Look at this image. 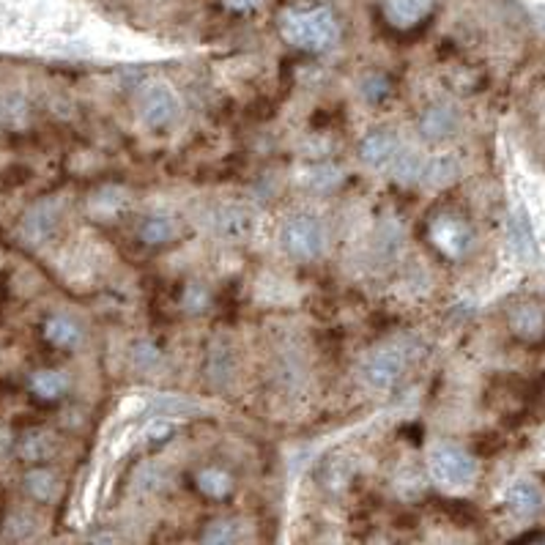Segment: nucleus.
Returning <instances> with one entry per match:
<instances>
[{
	"instance_id": "1",
	"label": "nucleus",
	"mask_w": 545,
	"mask_h": 545,
	"mask_svg": "<svg viewBox=\"0 0 545 545\" xmlns=\"http://www.w3.org/2000/svg\"><path fill=\"white\" fill-rule=\"evenodd\" d=\"M280 33L290 47H299L307 53H323L335 47L340 39V25L332 9H294L280 17Z\"/></svg>"
},
{
	"instance_id": "2",
	"label": "nucleus",
	"mask_w": 545,
	"mask_h": 545,
	"mask_svg": "<svg viewBox=\"0 0 545 545\" xmlns=\"http://www.w3.org/2000/svg\"><path fill=\"white\" fill-rule=\"evenodd\" d=\"M427 471L433 483L450 491H466L477 483L480 477V463L468 450L458 444H439L427 455Z\"/></svg>"
},
{
	"instance_id": "3",
	"label": "nucleus",
	"mask_w": 545,
	"mask_h": 545,
	"mask_svg": "<svg viewBox=\"0 0 545 545\" xmlns=\"http://www.w3.org/2000/svg\"><path fill=\"white\" fill-rule=\"evenodd\" d=\"M280 244L290 258L315 261L326 249V228L315 214L297 211L280 225Z\"/></svg>"
},
{
	"instance_id": "4",
	"label": "nucleus",
	"mask_w": 545,
	"mask_h": 545,
	"mask_svg": "<svg viewBox=\"0 0 545 545\" xmlns=\"http://www.w3.org/2000/svg\"><path fill=\"white\" fill-rule=\"evenodd\" d=\"M178 113H181L178 96L167 83L151 80L137 91V116L149 129L154 132L167 129L170 124H175Z\"/></svg>"
},
{
	"instance_id": "5",
	"label": "nucleus",
	"mask_w": 545,
	"mask_h": 545,
	"mask_svg": "<svg viewBox=\"0 0 545 545\" xmlns=\"http://www.w3.org/2000/svg\"><path fill=\"white\" fill-rule=\"evenodd\" d=\"M504 507L518 521H534L545 516V477L540 475H521L501 493Z\"/></svg>"
},
{
	"instance_id": "6",
	"label": "nucleus",
	"mask_w": 545,
	"mask_h": 545,
	"mask_svg": "<svg viewBox=\"0 0 545 545\" xmlns=\"http://www.w3.org/2000/svg\"><path fill=\"white\" fill-rule=\"evenodd\" d=\"M406 370V356L403 351H397L392 346H384V348H376L365 356V362H362V378H365L368 386L373 389H392L397 381H401Z\"/></svg>"
},
{
	"instance_id": "7",
	"label": "nucleus",
	"mask_w": 545,
	"mask_h": 545,
	"mask_svg": "<svg viewBox=\"0 0 545 545\" xmlns=\"http://www.w3.org/2000/svg\"><path fill=\"white\" fill-rule=\"evenodd\" d=\"M430 239L433 244L439 247L444 256L450 258H463L471 241H475V233L466 225V220L455 214H444V216H435L433 225H430Z\"/></svg>"
},
{
	"instance_id": "8",
	"label": "nucleus",
	"mask_w": 545,
	"mask_h": 545,
	"mask_svg": "<svg viewBox=\"0 0 545 545\" xmlns=\"http://www.w3.org/2000/svg\"><path fill=\"white\" fill-rule=\"evenodd\" d=\"M401 149H403V142L392 129H373L359 142L362 162L370 165L373 170H389V165L395 162L397 154H401Z\"/></svg>"
},
{
	"instance_id": "9",
	"label": "nucleus",
	"mask_w": 545,
	"mask_h": 545,
	"mask_svg": "<svg viewBox=\"0 0 545 545\" xmlns=\"http://www.w3.org/2000/svg\"><path fill=\"white\" fill-rule=\"evenodd\" d=\"M460 126V116L452 104L447 102H435L430 107H425V113L419 116V134L430 142L452 137Z\"/></svg>"
},
{
	"instance_id": "10",
	"label": "nucleus",
	"mask_w": 545,
	"mask_h": 545,
	"mask_svg": "<svg viewBox=\"0 0 545 545\" xmlns=\"http://www.w3.org/2000/svg\"><path fill=\"white\" fill-rule=\"evenodd\" d=\"M433 12V0H384V17L392 28L409 30L425 22Z\"/></svg>"
},
{
	"instance_id": "11",
	"label": "nucleus",
	"mask_w": 545,
	"mask_h": 545,
	"mask_svg": "<svg viewBox=\"0 0 545 545\" xmlns=\"http://www.w3.org/2000/svg\"><path fill=\"white\" fill-rule=\"evenodd\" d=\"M58 214H61V208H58V203H53V200H45V203H39V206H33V208L25 214L22 233H25L33 244L47 241V239L55 233V228H58Z\"/></svg>"
},
{
	"instance_id": "12",
	"label": "nucleus",
	"mask_w": 545,
	"mask_h": 545,
	"mask_svg": "<svg viewBox=\"0 0 545 545\" xmlns=\"http://www.w3.org/2000/svg\"><path fill=\"white\" fill-rule=\"evenodd\" d=\"M460 178V162L458 157L452 154H439V157H430L425 159V167H422V184L430 187V190H444L450 184Z\"/></svg>"
},
{
	"instance_id": "13",
	"label": "nucleus",
	"mask_w": 545,
	"mask_h": 545,
	"mask_svg": "<svg viewBox=\"0 0 545 545\" xmlns=\"http://www.w3.org/2000/svg\"><path fill=\"white\" fill-rule=\"evenodd\" d=\"M211 228L214 233H220L225 239H236L252 228V216L241 206H220L211 214Z\"/></svg>"
},
{
	"instance_id": "14",
	"label": "nucleus",
	"mask_w": 545,
	"mask_h": 545,
	"mask_svg": "<svg viewBox=\"0 0 545 545\" xmlns=\"http://www.w3.org/2000/svg\"><path fill=\"white\" fill-rule=\"evenodd\" d=\"M178 233L175 228V220L167 214H149L145 220L137 225V236L145 241V244H151V247H159V244H167L173 241Z\"/></svg>"
},
{
	"instance_id": "15",
	"label": "nucleus",
	"mask_w": 545,
	"mask_h": 545,
	"mask_svg": "<svg viewBox=\"0 0 545 545\" xmlns=\"http://www.w3.org/2000/svg\"><path fill=\"white\" fill-rule=\"evenodd\" d=\"M45 338L58 346V348H77L80 340H83V332H80V326L66 318V315H53L47 318L45 323Z\"/></svg>"
},
{
	"instance_id": "16",
	"label": "nucleus",
	"mask_w": 545,
	"mask_h": 545,
	"mask_svg": "<svg viewBox=\"0 0 545 545\" xmlns=\"http://www.w3.org/2000/svg\"><path fill=\"white\" fill-rule=\"evenodd\" d=\"M151 411L162 419H187V417H195L200 414V406L192 403L190 397H178V395H159L154 397L151 403Z\"/></svg>"
},
{
	"instance_id": "17",
	"label": "nucleus",
	"mask_w": 545,
	"mask_h": 545,
	"mask_svg": "<svg viewBox=\"0 0 545 545\" xmlns=\"http://www.w3.org/2000/svg\"><path fill=\"white\" fill-rule=\"evenodd\" d=\"M195 480H198L200 493H206L211 499H225L233 491V477L228 475L225 468H216V466L200 468Z\"/></svg>"
},
{
	"instance_id": "18",
	"label": "nucleus",
	"mask_w": 545,
	"mask_h": 545,
	"mask_svg": "<svg viewBox=\"0 0 545 545\" xmlns=\"http://www.w3.org/2000/svg\"><path fill=\"white\" fill-rule=\"evenodd\" d=\"M422 167H425V159L414 151V149H401V154L395 157V162L389 165V175L395 181H403V184H409V181H417L422 178Z\"/></svg>"
},
{
	"instance_id": "19",
	"label": "nucleus",
	"mask_w": 545,
	"mask_h": 545,
	"mask_svg": "<svg viewBox=\"0 0 545 545\" xmlns=\"http://www.w3.org/2000/svg\"><path fill=\"white\" fill-rule=\"evenodd\" d=\"M30 389L33 395H39L42 401H58L66 392V376L58 370H36L30 376Z\"/></svg>"
},
{
	"instance_id": "20",
	"label": "nucleus",
	"mask_w": 545,
	"mask_h": 545,
	"mask_svg": "<svg viewBox=\"0 0 545 545\" xmlns=\"http://www.w3.org/2000/svg\"><path fill=\"white\" fill-rule=\"evenodd\" d=\"M239 521L216 518L203 529V545H236L239 542Z\"/></svg>"
},
{
	"instance_id": "21",
	"label": "nucleus",
	"mask_w": 545,
	"mask_h": 545,
	"mask_svg": "<svg viewBox=\"0 0 545 545\" xmlns=\"http://www.w3.org/2000/svg\"><path fill=\"white\" fill-rule=\"evenodd\" d=\"M25 488L33 499H39V501H50L58 491V480L50 468H33L28 471V477H25Z\"/></svg>"
},
{
	"instance_id": "22",
	"label": "nucleus",
	"mask_w": 545,
	"mask_h": 545,
	"mask_svg": "<svg viewBox=\"0 0 545 545\" xmlns=\"http://www.w3.org/2000/svg\"><path fill=\"white\" fill-rule=\"evenodd\" d=\"M50 452H53V442H50V435L42 430H30L20 442V458L28 463H42Z\"/></svg>"
},
{
	"instance_id": "23",
	"label": "nucleus",
	"mask_w": 545,
	"mask_h": 545,
	"mask_svg": "<svg viewBox=\"0 0 545 545\" xmlns=\"http://www.w3.org/2000/svg\"><path fill=\"white\" fill-rule=\"evenodd\" d=\"M343 181V170L335 167V165H315L310 170V178H307V184L318 192H329L335 190L338 184Z\"/></svg>"
},
{
	"instance_id": "24",
	"label": "nucleus",
	"mask_w": 545,
	"mask_h": 545,
	"mask_svg": "<svg viewBox=\"0 0 545 545\" xmlns=\"http://www.w3.org/2000/svg\"><path fill=\"white\" fill-rule=\"evenodd\" d=\"M362 96H365L368 102H384L389 96V80L384 75H378V71H373V75H368L365 80H362Z\"/></svg>"
},
{
	"instance_id": "25",
	"label": "nucleus",
	"mask_w": 545,
	"mask_h": 545,
	"mask_svg": "<svg viewBox=\"0 0 545 545\" xmlns=\"http://www.w3.org/2000/svg\"><path fill=\"white\" fill-rule=\"evenodd\" d=\"M173 433H175V425H173L170 419L154 417L149 425H145V430H142V442H149V444H162V442L170 439Z\"/></svg>"
},
{
	"instance_id": "26",
	"label": "nucleus",
	"mask_w": 545,
	"mask_h": 545,
	"mask_svg": "<svg viewBox=\"0 0 545 545\" xmlns=\"http://www.w3.org/2000/svg\"><path fill=\"white\" fill-rule=\"evenodd\" d=\"M208 302H211L208 290L203 285H198V282L187 285L184 288V297H181V305H184L187 313H203L208 307Z\"/></svg>"
},
{
	"instance_id": "27",
	"label": "nucleus",
	"mask_w": 545,
	"mask_h": 545,
	"mask_svg": "<svg viewBox=\"0 0 545 545\" xmlns=\"http://www.w3.org/2000/svg\"><path fill=\"white\" fill-rule=\"evenodd\" d=\"M0 118H4L6 124H12V126H20L25 121V104L20 99H9L4 107H0Z\"/></svg>"
},
{
	"instance_id": "28",
	"label": "nucleus",
	"mask_w": 545,
	"mask_h": 545,
	"mask_svg": "<svg viewBox=\"0 0 545 545\" xmlns=\"http://www.w3.org/2000/svg\"><path fill=\"white\" fill-rule=\"evenodd\" d=\"M157 359H159V351L151 343H137L134 346V365L137 368H151V365H157Z\"/></svg>"
},
{
	"instance_id": "29",
	"label": "nucleus",
	"mask_w": 545,
	"mask_h": 545,
	"mask_svg": "<svg viewBox=\"0 0 545 545\" xmlns=\"http://www.w3.org/2000/svg\"><path fill=\"white\" fill-rule=\"evenodd\" d=\"M264 0H223V6L236 12V14H247V12H256Z\"/></svg>"
}]
</instances>
